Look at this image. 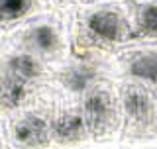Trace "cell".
<instances>
[{
	"mask_svg": "<svg viewBox=\"0 0 157 149\" xmlns=\"http://www.w3.org/2000/svg\"><path fill=\"white\" fill-rule=\"evenodd\" d=\"M71 51L114 55L132 45L124 0H92L69 12Z\"/></svg>",
	"mask_w": 157,
	"mask_h": 149,
	"instance_id": "6da1fadb",
	"label": "cell"
},
{
	"mask_svg": "<svg viewBox=\"0 0 157 149\" xmlns=\"http://www.w3.org/2000/svg\"><path fill=\"white\" fill-rule=\"evenodd\" d=\"M0 39L16 49L32 53L53 67L71 53L69 12H61V10L43 12L24 22L22 26L14 28Z\"/></svg>",
	"mask_w": 157,
	"mask_h": 149,
	"instance_id": "7a4b0ae2",
	"label": "cell"
},
{
	"mask_svg": "<svg viewBox=\"0 0 157 149\" xmlns=\"http://www.w3.org/2000/svg\"><path fill=\"white\" fill-rule=\"evenodd\" d=\"M114 78L112 55L71 51L61 63L51 67V90L63 100L78 102L96 82Z\"/></svg>",
	"mask_w": 157,
	"mask_h": 149,
	"instance_id": "3957f363",
	"label": "cell"
},
{
	"mask_svg": "<svg viewBox=\"0 0 157 149\" xmlns=\"http://www.w3.org/2000/svg\"><path fill=\"white\" fill-rule=\"evenodd\" d=\"M57 94L45 86L28 106L20 108L4 120L8 149H53L51 118Z\"/></svg>",
	"mask_w": 157,
	"mask_h": 149,
	"instance_id": "277c9868",
	"label": "cell"
},
{
	"mask_svg": "<svg viewBox=\"0 0 157 149\" xmlns=\"http://www.w3.org/2000/svg\"><path fill=\"white\" fill-rule=\"evenodd\" d=\"M78 106L96 145H104L122 137V110L116 78L96 82L78 100Z\"/></svg>",
	"mask_w": 157,
	"mask_h": 149,
	"instance_id": "5b68a950",
	"label": "cell"
},
{
	"mask_svg": "<svg viewBox=\"0 0 157 149\" xmlns=\"http://www.w3.org/2000/svg\"><path fill=\"white\" fill-rule=\"evenodd\" d=\"M122 110V137L137 139L153 132L157 120V98L153 88L132 81H116Z\"/></svg>",
	"mask_w": 157,
	"mask_h": 149,
	"instance_id": "8992f818",
	"label": "cell"
},
{
	"mask_svg": "<svg viewBox=\"0 0 157 149\" xmlns=\"http://www.w3.org/2000/svg\"><path fill=\"white\" fill-rule=\"evenodd\" d=\"M51 141L53 149H88L96 145L78 102L57 96L51 118Z\"/></svg>",
	"mask_w": 157,
	"mask_h": 149,
	"instance_id": "52a82bcc",
	"label": "cell"
},
{
	"mask_svg": "<svg viewBox=\"0 0 157 149\" xmlns=\"http://www.w3.org/2000/svg\"><path fill=\"white\" fill-rule=\"evenodd\" d=\"M116 81H132L157 88V47L151 43H132L112 55Z\"/></svg>",
	"mask_w": 157,
	"mask_h": 149,
	"instance_id": "ba28073f",
	"label": "cell"
},
{
	"mask_svg": "<svg viewBox=\"0 0 157 149\" xmlns=\"http://www.w3.org/2000/svg\"><path fill=\"white\" fill-rule=\"evenodd\" d=\"M0 73L32 86H49L51 65L0 39Z\"/></svg>",
	"mask_w": 157,
	"mask_h": 149,
	"instance_id": "9c48e42d",
	"label": "cell"
},
{
	"mask_svg": "<svg viewBox=\"0 0 157 149\" xmlns=\"http://www.w3.org/2000/svg\"><path fill=\"white\" fill-rule=\"evenodd\" d=\"M132 43H157V0H124Z\"/></svg>",
	"mask_w": 157,
	"mask_h": 149,
	"instance_id": "30bf717a",
	"label": "cell"
},
{
	"mask_svg": "<svg viewBox=\"0 0 157 149\" xmlns=\"http://www.w3.org/2000/svg\"><path fill=\"white\" fill-rule=\"evenodd\" d=\"M43 88L45 86H32V84L20 82L16 78L0 73V122H4L20 108L36 100Z\"/></svg>",
	"mask_w": 157,
	"mask_h": 149,
	"instance_id": "8fae6325",
	"label": "cell"
},
{
	"mask_svg": "<svg viewBox=\"0 0 157 149\" xmlns=\"http://www.w3.org/2000/svg\"><path fill=\"white\" fill-rule=\"evenodd\" d=\"M49 10V0H0V37Z\"/></svg>",
	"mask_w": 157,
	"mask_h": 149,
	"instance_id": "7c38bea8",
	"label": "cell"
},
{
	"mask_svg": "<svg viewBox=\"0 0 157 149\" xmlns=\"http://www.w3.org/2000/svg\"><path fill=\"white\" fill-rule=\"evenodd\" d=\"M86 2H92V0H49L53 10H61V12H71L73 8L86 4Z\"/></svg>",
	"mask_w": 157,
	"mask_h": 149,
	"instance_id": "4fadbf2b",
	"label": "cell"
},
{
	"mask_svg": "<svg viewBox=\"0 0 157 149\" xmlns=\"http://www.w3.org/2000/svg\"><path fill=\"white\" fill-rule=\"evenodd\" d=\"M0 149H8L6 133H4V122H0Z\"/></svg>",
	"mask_w": 157,
	"mask_h": 149,
	"instance_id": "5bb4252c",
	"label": "cell"
},
{
	"mask_svg": "<svg viewBox=\"0 0 157 149\" xmlns=\"http://www.w3.org/2000/svg\"><path fill=\"white\" fill-rule=\"evenodd\" d=\"M153 132H155V133H157V120H155V128H153Z\"/></svg>",
	"mask_w": 157,
	"mask_h": 149,
	"instance_id": "9a60e30c",
	"label": "cell"
}]
</instances>
